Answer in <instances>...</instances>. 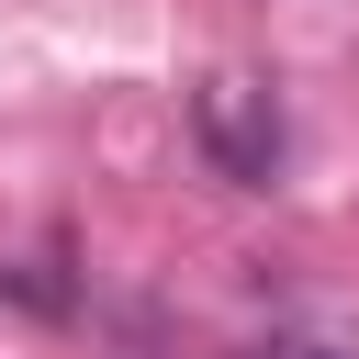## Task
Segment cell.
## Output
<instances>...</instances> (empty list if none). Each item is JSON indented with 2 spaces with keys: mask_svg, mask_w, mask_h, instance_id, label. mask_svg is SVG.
I'll return each mask as SVG.
<instances>
[{
  "mask_svg": "<svg viewBox=\"0 0 359 359\" xmlns=\"http://www.w3.org/2000/svg\"><path fill=\"white\" fill-rule=\"evenodd\" d=\"M247 359H359V348H348V337H314V325H269Z\"/></svg>",
  "mask_w": 359,
  "mask_h": 359,
  "instance_id": "2",
  "label": "cell"
},
{
  "mask_svg": "<svg viewBox=\"0 0 359 359\" xmlns=\"http://www.w3.org/2000/svg\"><path fill=\"white\" fill-rule=\"evenodd\" d=\"M191 135H202V157H213V180H236V191H269L280 180V101L258 90V79H202L191 90Z\"/></svg>",
  "mask_w": 359,
  "mask_h": 359,
  "instance_id": "1",
  "label": "cell"
}]
</instances>
